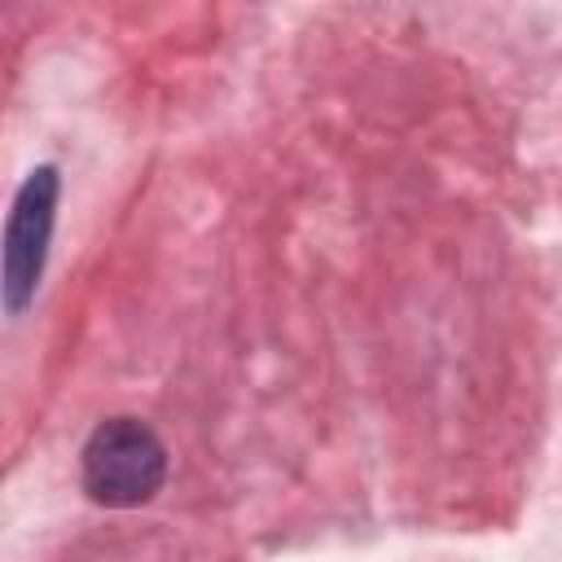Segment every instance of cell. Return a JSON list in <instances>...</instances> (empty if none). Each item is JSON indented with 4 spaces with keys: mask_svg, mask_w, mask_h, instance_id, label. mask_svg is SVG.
<instances>
[{
    "mask_svg": "<svg viewBox=\"0 0 562 562\" xmlns=\"http://www.w3.org/2000/svg\"><path fill=\"white\" fill-rule=\"evenodd\" d=\"M167 479L162 439L136 417L101 422L83 443V492L97 505L132 509L145 505Z\"/></svg>",
    "mask_w": 562,
    "mask_h": 562,
    "instance_id": "cell-1",
    "label": "cell"
},
{
    "mask_svg": "<svg viewBox=\"0 0 562 562\" xmlns=\"http://www.w3.org/2000/svg\"><path fill=\"white\" fill-rule=\"evenodd\" d=\"M53 215H57V171L35 167L9 211L4 224V307L22 312L40 285L48 237H53Z\"/></svg>",
    "mask_w": 562,
    "mask_h": 562,
    "instance_id": "cell-2",
    "label": "cell"
}]
</instances>
